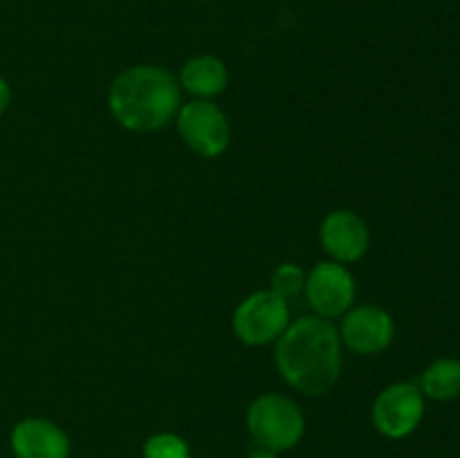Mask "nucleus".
Instances as JSON below:
<instances>
[{
	"label": "nucleus",
	"mask_w": 460,
	"mask_h": 458,
	"mask_svg": "<svg viewBox=\"0 0 460 458\" xmlns=\"http://www.w3.org/2000/svg\"><path fill=\"white\" fill-rule=\"evenodd\" d=\"M277 368L292 389L322 395L341 373V337L323 317H301L277 339Z\"/></svg>",
	"instance_id": "obj_1"
},
{
	"label": "nucleus",
	"mask_w": 460,
	"mask_h": 458,
	"mask_svg": "<svg viewBox=\"0 0 460 458\" xmlns=\"http://www.w3.org/2000/svg\"><path fill=\"white\" fill-rule=\"evenodd\" d=\"M108 106L124 128L148 133L173 119L180 110V90L164 67L135 66L112 81Z\"/></svg>",
	"instance_id": "obj_2"
},
{
	"label": "nucleus",
	"mask_w": 460,
	"mask_h": 458,
	"mask_svg": "<svg viewBox=\"0 0 460 458\" xmlns=\"http://www.w3.org/2000/svg\"><path fill=\"white\" fill-rule=\"evenodd\" d=\"M247 431L256 447L288 452L304 438L305 418L296 402L279 393L261 395L247 409Z\"/></svg>",
	"instance_id": "obj_3"
},
{
	"label": "nucleus",
	"mask_w": 460,
	"mask_h": 458,
	"mask_svg": "<svg viewBox=\"0 0 460 458\" xmlns=\"http://www.w3.org/2000/svg\"><path fill=\"white\" fill-rule=\"evenodd\" d=\"M290 326V310L286 299L272 290H261L247 296L234 313V332L247 346H263L279 339Z\"/></svg>",
	"instance_id": "obj_4"
},
{
	"label": "nucleus",
	"mask_w": 460,
	"mask_h": 458,
	"mask_svg": "<svg viewBox=\"0 0 460 458\" xmlns=\"http://www.w3.org/2000/svg\"><path fill=\"white\" fill-rule=\"evenodd\" d=\"M425 416V395L420 386L411 382H398L380 391L371 409L376 429L386 438H407L416 431Z\"/></svg>",
	"instance_id": "obj_5"
},
{
	"label": "nucleus",
	"mask_w": 460,
	"mask_h": 458,
	"mask_svg": "<svg viewBox=\"0 0 460 458\" xmlns=\"http://www.w3.org/2000/svg\"><path fill=\"white\" fill-rule=\"evenodd\" d=\"M178 130L184 144L202 157L223 155L229 146V121L209 99H196L178 110Z\"/></svg>",
	"instance_id": "obj_6"
},
{
	"label": "nucleus",
	"mask_w": 460,
	"mask_h": 458,
	"mask_svg": "<svg viewBox=\"0 0 460 458\" xmlns=\"http://www.w3.org/2000/svg\"><path fill=\"white\" fill-rule=\"evenodd\" d=\"M305 296L317 317H337L350 308L355 299V278L344 265L319 263L305 278Z\"/></svg>",
	"instance_id": "obj_7"
},
{
	"label": "nucleus",
	"mask_w": 460,
	"mask_h": 458,
	"mask_svg": "<svg viewBox=\"0 0 460 458\" xmlns=\"http://www.w3.org/2000/svg\"><path fill=\"white\" fill-rule=\"evenodd\" d=\"M394 319L377 305L353 308L341 321V341L359 355H377L394 341Z\"/></svg>",
	"instance_id": "obj_8"
},
{
	"label": "nucleus",
	"mask_w": 460,
	"mask_h": 458,
	"mask_svg": "<svg viewBox=\"0 0 460 458\" xmlns=\"http://www.w3.org/2000/svg\"><path fill=\"white\" fill-rule=\"evenodd\" d=\"M322 245L337 263H355L368 250V227L355 211L340 209L323 218Z\"/></svg>",
	"instance_id": "obj_9"
},
{
	"label": "nucleus",
	"mask_w": 460,
	"mask_h": 458,
	"mask_svg": "<svg viewBox=\"0 0 460 458\" xmlns=\"http://www.w3.org/2000/svg\"><path fill=\"white\" fill-rule=\"evenodd\" d=\"M9 445L16 458H70L67 434L45 418H25L16 422Z\"/></svg>",
	"instance_id": "obj_10"
},
{
	"label": "nucleus",
	"mask_w": 460,
	"mask_h": 458,
	"mask_svg": "<svg viewBox=\"0 0 460 458\" xmlns=\"http://www.w3.org/2000/svg\"><path fill=\"white\" fill-rule=\"evenodd\" d=\"M180 84L184 90L200 99L216 97L227 85V67L220 58L209 57H193L191 61L184 63L182 72H180Z\"/></svg>",
	"instance_id": "obj_11"
},
{
	"label": "nucleus",
	"mask_w": 460,
	"mask_h": 458,
	"mask_svg": "<svg viewBox=\"0 0 460 458\" xmlns=\"http://www.w3.org/2000/svg\"><path fill=\"white\" fill-rule=\"evenodd\" d=\"M418 386H420L422 395L438 400V402H449V400L460 398V359H436L434 364H429L422 371Z\"/></svg>",
	"instance_id": "obj_12"
},
{
	"label": "nucleus",
	"mask_w": 460,
	"mask_h": 458,
	"mask_svg": "<svg viewBox=\"0 0 460 458\" xmlns=\"http://www.w3.org/2000/svg\"><path fill=\"white\" fill-rule=\"evenodd\" d=\"M144 458H191L189 445L175 434H155L144 443Z\"/></svg>",
	"instance_id": "obj_13"
},
{
	"label": "nucleus",
	"mask_w": 460,
	"mask_h": 458,
	"mask_svg": "<svg viewBox=\"0 0 460 458\" xmlns=\"http://www.w3.org/2000/svg\"><path fill=\"white\" fill-rule=\"evenodd\" d=\"M305 287V274L295 263L279 265L272 274V292H277L281 299H292Z\"/></svg>",
	"instance_id": "obj_14"
},
{
	"label": "nucleus",
	"mask_w": 460,
	"mask_h": 458,
	"mask_svg": "<svg viewBox=\"0 0 460 458\" xmlns=\"http://www.w3.org/2000/svg\"><path fill=\"white\" fill-rule=\"evenodd\" d=\"M9 101H12V85H9V81L4 76H0V115L7 110Z\"/></svg>",
	"instance_id": "obj_15"
},
{
	"label": "nucleus",
	"mask_w": 460,
	"mask_h": 458,
	"mask_svg": "<svg viewBox=\"0 0 460 458\" xmlns=\"http://www.w3.org/2000/svg\"><path fill=\"white\" fill-rule=\"evenodd\" d=\"M245 458H279V456H277V452H270V449H265V447H256V449H252Z\"/></svg>",
	"instance_id": "obj_16"
}]
</instances>
